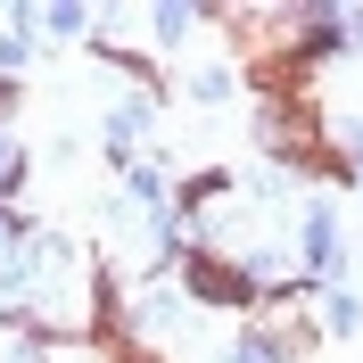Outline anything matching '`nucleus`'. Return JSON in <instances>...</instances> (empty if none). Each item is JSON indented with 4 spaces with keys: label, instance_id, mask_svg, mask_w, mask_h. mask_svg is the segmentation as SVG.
<instances>
[{
    "label": "nucleus",
    "instance_id": "nucleus-2",
    "mask_svg": "<svg viewBox=\"0 0 363 363\" xmlns=\"http://www.w3.org/2000/svg\"><path fill=\"white\" fill-rule=\"evenodd\" d=\"M190 25H199L190 9H165V17H157V42H190Z\"/></svg>",
    "mask_w": 363,
    "mask_h": 363
},
{
    "label": "nucleus",
    "instance_id": "nucleus-3",
    "mask_svg": "<svg viewBox=\"0 0 363 363\" xmlns=\"http://www.w3.org/2000/svg\"><path fill=\"white\" fill-rule=\"evenodd\" d=\"M17 240H25V215H17L9 199H0V248H17Z\"/></svg>",
    "mask_w": 363,
    "mask_h": 363
},
{
    "label": "nucleus",
    "instance_id": "nucleus-1",
    "mask_svg": "<svg viewBox=\"0 0 363 363\" xmlns=\"http://www.w3.org/2000/svg\"><path fill=\"white\" fill-rule=\"evenodd\" d=\"M182 297L190 306H256V281H248V264H231V256H215V248H190L182 256Z\"/></svg>",
    "mask_w": 363,
    "mask_h": 363
},
{
    "label": "nucleus",
    "instance_id": "nucleus-4",
    "mask_svg": "<svg viewBox=\"0 0 363 363\" xmlns=\"http://www.w3.org/2000/svg\"><path fill=\"white\" fill-rule=\"evenodd\" d=\"M17 99H25V91H17V74H0V124L17 116Z\"/></svg>",
    "mask_w": 363,
    "mask_h": 363
}]
</instances>
